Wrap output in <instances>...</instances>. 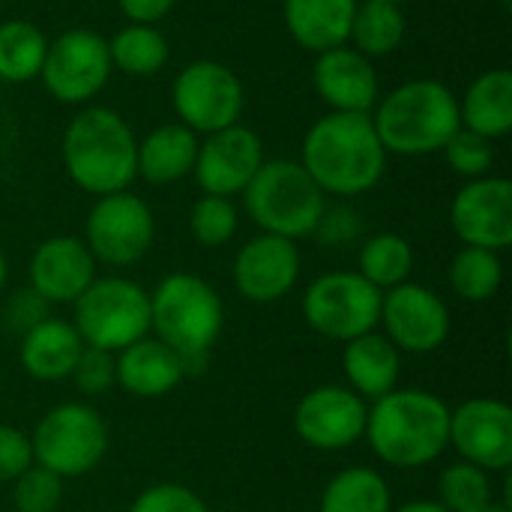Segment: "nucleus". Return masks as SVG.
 I'll return each instance as SVG.
<instances>
[{
	"label": "nucleus",
	"instance_id": "6",
	"mask_svg": "<svg viewBox=\"0 0 512 512\" xmlns=\"http://www.w3.org/2000/svg\"><path fill=\"white\" fill-rule=\"evenodd\" d=\"M240 195L261 234H276L294 243L312 237L327 210L324 192L294 159L264 162Z\"/></svg>",
	"mask_w": 512,
	"mask_h": 512
},
{
	"label": "nucleus",
	"instance_id": "19",
	"mask_svg": "<svg viewBox=\"0 0 512 512\" xmlns=\"http://www.w3.org/2000/svg\"><path fill=\"white\" fill-rule=\"evenodd\" d=\"M318 96L342 114H372L378 105V75L366 54L351 45L321 51L312 66Z\"/></svg>",
	"mask_w": 512,
	"mask_h": 512
},
{
	"label": "nucleus",
	"instance_id": "12",
	"mask_svg": "<svg viewBox=\"0 0 512 512\" xmlns=\"http://www.w3.org/2000/svg\"><path fill=\"white\" fill-rule=\"evenodd\" d=\"M108 75H111L108 42L84 27L66 30L54 42H48L39 72L45 90L66 105L90 102L108 84Z\"/></svg>",
	"mask_w": 512,
	"mask_h": 512
},
{
	"label": "nucleus",
	"instance_id": "35",
	"mask_svg": "<svg viewBox=\"0 0 512 512\" xmlns=\"http://www.w3.org/2000/svg\"><path fill=\"white\" fill-rule=\"evenodd\" d=\"M60 501H63V480L36 462L12 480V504L18 512H54Z\"/></svg>",
	"mask_w": 512,
	"mask_h": 512
},
{
	"label": "nucleus",
	"instance_id": "14",
	"mask_svg": "<svg viewBox=\"0 0 512 512\" xmlns=\"http://www.w3.org/2000/svg\"><path fill=\"white\" fill-rule=\"evenodd\" d=\"M384 336L408 354H432L450 336V309L426 285L402 282L381 297Z\"/></svg>",
	"mask_w": 512,
	"mask_h": 512
},
{
	"label": "nucleus",
	"instance_id": "23",
	"mask_svg": "<svg viewBox=\"0 0 512 512\" xmlns=\"http://www.w3.org/2000/svg\"><path fill=\"white\" fill-rule=\"evenodd\" d=\"M342 369L348 387L363 399L375 402L396 390L399 384V369H402V351L378 330L357 336L345 342L342 351Z\"/></svg>",
	"mask_w": 512,
	"mask_h": 512
},
{
	"label": "nucleus",
	"instance_id": "24",
	"mask_svg": "<svg viewBox=\"0 0 512 512\" xmlns=\"http://www.w3.org/2000/svg\"><path fill=\"white\" fill-rule=\"evenodd\" d=\"M360 0H285V27L306 51H330L348 42Z\"/></svg>",
	"mask_w": 512,
	"mask_h": 512
},
{
	"label": "nucleus",
	"instance_id": "25",
	"mask_svg": "<svg viewBox=\"0 0 512 512\" xmlns=\"http://www.w3.org/2000/svg\"><path fill=\"white\" fill-rule=\"evenodd\" d=\"M462 129L477 132L489 141L510 135L512 129V72L489 69L471 81L465 99L459 102Z\"/></svg>",
	"mask_w": 512,
	"mask_h": 512
},
{
	"label": "nucleus",
	"instance_id": "4",
	"mask_svg": "<svg viewBox=\"0 0 512 512\" xmlns=\"http://www.w3.org/2000/svg\"><path fill=\"white\" fill-rule=\"evenodd\" d=\"M372 111V126L384 150L399 156L438 153L462 129L456 93L435 78L399 84Z\"/></svg>",
	"mask_w": 512,
	"mask_h": 512
},
{
	"label": "nucleus",
	"instance_id": "15",
	"mask_svg": "<svg viewBox=\"0 0 512 512\" xmlns=\"http://www.w3.org/2000/svg\"><path fill=\"white\" fill-rule=\"evenodd\" d=\"M450 225L465 246L504 252L512 243V183L507 177L468 180L453 204Z\"/></svg>",
	"mask_w": 512,
	"mask_h": 512
},
{
	"label": "nucleus",
	"instance_id": "13",
	"mask_svg": "<svg viewBox=\"0 0 512 512\" xmlns=\"http://www.w3.org/2000/svg\"><path fill=\"white\" fill-rule=\"evenodd\" d=\"M369 402H363L351 387L324 384L309 390L294 411L297 438L321 453H339L363 441Z\"/></svg>",
	"mask_w": 512,
	"mask_h": 512
},
{
	"label": "nucleus",
	"instance_id": "38",
	"mask_svg": "<svg viewBox=\"0 0 512 512\" xmlns=\"http://www.w3.org/2000/svg\"><path fill=\"white\" fill-rule=\"evenodd\" d=\"M72 384L84 393V396H102L111 387H117V369H114V354L99 351V348H87L81 351L75 369H72Z\"/></svg>",
	"mask_w": 512,
	"mask_h": 512
},
{
	"label": "nucleus",
	"instance_id": "17",
	"mask_svg": "<svg viewBox=\"0 0 512 512\" xmlns=\"http://www.w3.org/2000/svg\"><path fill=\"white\" fill-rule=\"evenodd\" d=\"M261 165H264L261 138L252 129L234 123L228 129L204 135V141L198 144V159L192 174L204 195L231 198L249 186V180L258 174Z\"/></svg>",
	"mask_w": 512,
	"mask_h": 512
},
{
	"label": "nucleus",
	"instance_id": "37",
	"mask_svg": "<svg viewBox=\"0 0 512 512\" xmlns=\"http://www.w3.org/2000/svg\"><path fill=\"white\" fill-rule=\"evenodd\" d=\"M129 512H210L198 492L183 483H156L147 486Z\"/></svg>",
	"mask_w": 512,
	"mask_h": 512
},
{
	"label": "nucleus",
	"instance_id": "29",
	"mask_svg": "<svg viewBox=\"0 0 512 512\" xmlns=\"http://www.w3.org/2000/svg\"><path fill=\"white\" fill-rule=\"evenodd\" d=\"M108 57L111 69L147 78L168 63V39L153 24H126L108 39Z\"/></svg>",
	"mask_w": 512,
	"mask_h": 512
},
{
	"label": "nucleus",
	"instance_id": "16",
	"mask_svg": "<svg viewBox=\"0 0 512 512\" xmlns=\"http://www.w3.org/2000/svg\"><path fill=\"white\" fill-rule=\"evenodd\" d=\"M450 447L486 474L512 465V411L501 399H468L450 411Z\"/></svg>",
	"mask_w": 512,
	"mask_h": 512
},
{
	"label": "nucleus",
	"instance_id": "26",
	"mask_svg": "<svg viewBox=\"0 0 512 512\" xmlns=\"http://www.w3.org/2000/svg\"><path fill=\"white\" fill-rule=\"evenodd\" d=\"M198 135L183 123H165L138 141V177L153 186H168L192 174L198 159Z\"/></svg>",
	"mask_w": 512,
	"mask_h": 512
},
{
	"label": "nucleus",
	"instance_id": "44",
	"mask_svg": "<svg viewBox=\"0 0 512 512\" xmlns=\"http://www.w3.org/2000/svg\"><path fill=\"white\" fill-rule=\"evenodd\" d=\"M474 512H510L507 504H498V501H492V504H486V507H480V510Z\"/></svg>",
	"mask_w": 512,
	"mask_h": 512
},
{
	"label": "nucleus",
	"instance_id": "8",
	"mask_svg": "<svg viewBox=\"0 0 512 512\" xmlns=\"http://www.w3.org/2000/svg\"><path fill=\"white\" fill-rule=\"evenodd\" d=\"M33 462L60 480L84 477L99 468L108 453L105 417L87 402L54 405L30 435Z\"/></svg>",
	"mask_w": 512,
	"mask_h": 512
},
{
	"label": "nucleus",
	"instance_id": "46",
	"mask_svg": "<svg viewBox=\"0 0 512 512\" xmlns=\"http://www.w3.org/2000/svg\"><path fill=\"white\" fill-rule=\"evenodd\" d=\"M384 3H402V0H384Z\"/></svg>",
	"mask_w": 512,
	"mask_h": 512
},
{
	"label": "nucleus",
	"instance_id": "21",
	"mask_svg": "<svg viewBox=\"0 0 512 512\" xmlns=\"http://www.w3.org/2000/svg\"><path fill=\"white\" fill-rule=\"evenodd\" d=\"M117 387L135 399H162L183 384L186 363L156 336H144L114 354Z\"/></svg>",
	"mask_w": 512,
	"mask_h": 512
},
{
	"label": "nucleus",
	"instance_id": "1",
	"mask_svg": "<svg viewBox=\"0 0 512 512\" xmlns=\"http://www.w3.org/2000/svg\"><path fill=\"white\" fill-rule=\"evenodd\" d=\"M300 165L324 195L354 198L378 186L387 150L372 126V114L330 111L306 132Z\"/></svg>",
	"mask_w": 512,
	"mask_h": 512
},
{
	"label": "nucleus",
	"instance_id": "22",
	"mask_svg": "<svg viewBox=\"0 0 512 512\" xmlns=\"http://www.w3.org/2000/svg\"><path fill=\"white\" fill-rule=\"evenodd\" d=\"M81 351H84V342L78 330L72 327V321L51 315L21 336L18 360H21V369L36 381H63L72 375Z\"/></svg>",
	"mask_w": 512,
	"mask_h": 512
},
{
	"label": "nucleus",
	"instance_id": "27",
	"mask_svg": "<svg viewBox=\"0 0 512 512\" xmlns=\"http://www.w3.org/2000/svg\"><path fill=\"white\" fill-rule=\"evenodd\" d=\"M393 495L375 468H345L321 492L318 512H390Z\"/></svg>",
	"mask_w": 512,
	"mask_h": 512
},
{
	"label": "nucleus",
	"instance_id": "31",
	"mask_svg": "<svg viewBox=\"0 0 512 512\" xmlns=\"http://www.w3.org/2000/svg\"><path fill=\"white\" fill-rule=\"evenodd\" d=\"M414 270V249L402 234H375L363 243L357 273L372 282L378 291H390L411 279Z\"/></svg>",
	"mask_w": 512,
	"mask_h": 512
},
{
	"label": "nucleus",
	"instance_id": "43",
	"mask_svg": "<svg viewBox=\"0 0 512 512\" xmlns=\"http://www.w3.org/2000/svg\"><path fill=\"white\" fill-rule=\"evenodd\" d=\"M390 512H450L444 510L438 501H408V504H402V507H396V510Z\"/></svg>",
	"mask_w": 512,
	"mask_h": 512
},
{
	"label": "nucleus",
	"instance_id": "18",
	"mask_svg": "<svg viewBox=\"0 0 512 512\" xmlns=\"http://www.w3.org/2000/svg\"><path fill=\"white\" fill-rule=\"evenodd\" d=\"M300 279V249L294 240L258 234L234 258V285L249 303H276Z\"/></svg>",
	"mask_w": 512,
	"mask_h": 512
},
{
	"label": "nucleus",
	"instance_id": "28",
	"mask_svg": "<svg viewBox=\"0 0 512 512\" xmlns=\"http://www.w3.org/2000/svg\"><path fill=\"white\" fill-rule=\"evenodd\" d=\"M402 39H405V15L399 3H384V0L357 3L348 33V42H354L351 48H357L372 60V57L393 54L402 45Z\"/></svg>",
	"mask_w": 512,
	"mask_h": 512
},
{
	"label": "nucleus",
	"instance_id": "42",
	"mask_svg": "<svg viewBox=\"0 0 512 512\" xmlns=\"http://www.w3.org/2000/svg\"><path fill=\"white\" fill-rule=\"evenodd\" d=\"M117 3L132 24H153L156 27V21H162L174 9L177 0H117Z\"/></svg>",
	"mask_w": 512,
	"mask_h": 512
},
{
	"label": "nucleus",
	"instance_id": "2",
	"mask_svg": "<svg viewBox=\"0 0 512 512\" xmlns=\"http://www.w3.org/2000/svg\"><path fill=\"white\" fill-rule=\"evenodd\" d=\"M363 438L399 471L426 468L450 447V408L429 390L396 387L372 402Z\"/></svg>",
	"mask_w": 512,
	"mask_h": 512
},
{
	"label": "nucleus",
	"instance_id": "33",
	"mask_svg": "<svg viewBox=\"0 0 512 512\" xmlns=\"http://www.w3.org/2000/svg\"><path fill=\"white\" fill-rule=\"evenodd\" d=\"M492 501V477L471 462L459 459L438 477V504L444 510L474 512Z\"/></svg>",
	"mask_w": 512,
	"mask_h": 512
},
{
	"label": "nucleus",
	"instance_id": "40",
	"mask_svg": "<svg viewBox=\"0 0 512 512\" xmlns=\"http://www.w3.org/2000/svg\"><path fill=\"white\" fill-rule=\"evenodd\" d=\"M30 465H33L30 435H24L15 426L0 423V483H12Z\"/></svg>",
	"mask_w": 512,
	"mask_h": 512
},
{
	"label": "nucleus",
	"instance_id": "36",
	"mask_svg": "<svg viewBox=\"0 0 512 512\" xmlns=\"http://www.w3.org/2000/svg\"><path fill=\"white\" fill-rule=\"evenodd\" d=\"M444 156H447V165L459 174V177H468V180H477V177H486L495 165V147L489 138L477 135V132H468V129H459L447 144H444Z\"/></svg>",
	"mask_w": 512,
	"mask_h": 512
},
{
	"label": "nucleus",
	"instance_id": "10",
	"mask_svg": "<svg viewBox=\"0 0 512 512\" xmlns=\"http://www.w3.org/2000/svg\"><path fill=\"white\" fill-rule=\"evenodd\" d=\"M171 102L186 129L195 135H213L240 123L246 93L240 78L225 63L195 60L174 78Z\"/></svg>",
	"mask_w": 512,
	"mask_h": 512
},
{
	"label": "nucleus",
	"instance_id": "45",
	"mask_svg": "<svg viewBox=\"0 0 512 512\" xmlns=\"http://www.w3.org/2000/svg\"><path fill=\"white\" fill-rule=\"evenodd\" d=\"M3 285H6V255L0 249V291H3Z\"/></svg>",
	"mask_w": 512,
	"mask_h": 512
},
{
	"label": "nucleus",
	"instance_id": "32",
	"mask_svg": "<svg viewBox=\"0 0 512 512\" xmlns=\"http://www.w3.org/2000/svg\"><path fill=\"white\" fill-rule=\"evenodd\" d=\"M501 282H504L501 252L477 249V246H465L462 252H456L450 264V285L456 297L468 303H486L498 294Z\"/></svg>",
	"mask_w": 512,
	"mask_h": 512
},
{
	"label": "nucleus",
	"instance_id": "5",
	"mask_svg": "<svg viewBox=\"0 0 512 512\" xmlns=\"http://www.w3.org/2000/svg\"><path fill=\"white\" fill-rule=\"evenodd\" d=\"M222 327V297L195 273H171L150 294V336L177 351L189 375L204 369Z\"/></svg>",
	"mask_w": 512,
	"mask_h": 512
},
{
	"label": "nucleus",
	"instance_id": "20",
	"mask_svg": "<svg viewBox=\"0 0 512 512\" xmlns=\"http://www.w3.org/2000/svg\"><path fill=\"white\" fill-rule=\"evenodd\" d=\"M96 282V258L78 237H48L33 249L30 288L54 303H75Z\"/></svg>",
	"mask_w": 512,
	"mask_h": 512
},
{
	"label": "nucleus",
	"instance_id": "11",
	"mask_svg": "<svg viewBox=\"0 0 512 512\" xmlns=\"http://www.w3.org/2000/svg\"><path fill=\"white\" fill-rule=\"evenodd\" d=\"M156 237V222L144 198L126 192L102 195L84 225V246L108 267L138 264Z\"/></svg>",
	"mask_w": 512,
	"mask_h": 512
},
{
	"label": "nucleus",
	"instance_id": "7",
	"mask_svg": "<svg viewBox=\"0 0 512 512\" xmlns=\"http://www.w3.org/2000/svg\"><path fill=\"white\" fill-rule=\"evenodd\" d=\"M72 306V327L87 348L117 354L150 336V294L132 279H96Z\"/></svg>",
	"mask_w": 512,
	"mask_h": 512
},
{
	"label": "nucleus",
	"instance_id": "3",
	"mask_svg": "<svg viewBox=\"0 0 512 512\" xmlns=\"http://www.w3.org/2000/svg\"><path fill=\"white\" fill-rule=\"evenodd\" d=\"M63 165L69 180L96 198L126 192L138 177L132 126L111 108H84L63 132Z\"/></svg>",
	"mask_w": 512,
	"mask_h": 512
},
{
	"label": "nucleus",
	"instance_id": "39",
	"mask_svg": "<svg viewBox=\"0 0 512 512\" xmlns=\"http://www.w3.org/2000/svg\"><path fill=\"white\" fill-rule=\"evenodd\" d=\"M45 318H51V303H48L45 297H39L30 285L21 288V291H15V294L9 297L6 309H3L6 327H9L12 333H18V336H24L30 327H36V324L45 321Z\"/></svg>",
	"mask_w": 512,
	"mask_h": 512
},
{
	"label": "nucleus",
	"instance_id": "47",
	"mask_svg": "<svg viewBox=\"0 0 512 512\" xmlns=\"http://www.w3.org/2000/svg\"><path fill=\"white\" fill-rule=\"evenodd\" d=\"M96 512H117V510H96Z\"/></svg>",
	"mask_w": 512,
	"mask_h": 512
},
{
	"label": "nucleus",
	"instance_id": "9",
	"mask_svg": "<svg viewBox=\"0 0 512 512\" xmlns=\"http://www.w3.org/2000/svg\"><path fill=\"white\" fill-rule=\"evenodd\" d=\"M381 297L372 282L351 270H333L318 276L303 294V318L306 324L333 342H351L378 330L381 321Z\"/></svg>",
	"mask_w": 512,
	"mask_h": 512
},
{
	"label": "nucleus",
	"instance_id": "34",
	"mask_svg": "<svg viewBox=\"0 0 512 512\" xmlns=\"http://www.w3.org/2000/svg\"><path fill=\"white\" fill-rule=\"evenodd\" d=\"M237 225H240L237 207L231 204V198H222V195H201L189 210V231L195 243L204 249H219L231 243V237L237 234Z\"/></svg>",
	"mask_w": 512,
	"mask_h": 512
},
{
	"label": "nucleus",
	"instance_id": "41",
	"mask_svg": "<svg viewBox=\"0 0 512 512\" xmlns=\"http://www.w3.org/2000/svg\"><path fill=\"white\" fill-rule=\"evenodd\" d=\"M357 231H360V219L354 216V210H342V207L339 210H324V216H321V222L315 228L318 240H324L330 246L354 240Z\"/></svg>",
	"mask_w": 512,
	"mask_h": 512
},
{
	"label": "nucleus",
	"instance_id": "30",
	"mask_svg": "<svg viewBox=\"0 0 512 512\" xmlns=\"http://www.w3.org/2000/svg\"><path fill=\"white\" fill-rule=\"evenodd\" d=\"M45 51H48V39L30 21L12 18L0 24V78L3 81L24 84V81L39 78Z\"/></svg>",
	"mask_w": 512,
	"mask_h": 512
}]
</instances>
